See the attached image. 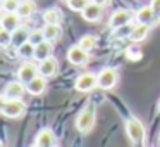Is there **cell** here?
Wrapping results in <instances>:
<instances>
[{
  "label": "cell",
  "instance_id": "1",
  "mask_svg": "<svg viewBox=\"0 0 160 147\" xmlns=\"http://www.w3.org/2000/svg\"><path fill=\"white\" fill-rule=\"evenodd\" d=\"M126 135H128V139L131 140L132 144L141 145V144L145 142V137H146L143 123L136 118H129L128 121H126Z\"/></svg>",
  "mask_w": 160,
  "mask_h": 147
},
{
  "label": "cell",
  "instance_id": "2",
  "mask_svg": "<svg viewBox=\"0 0 160 147\" xmlns=\"http://www.w3.org/2000/svg\"><path fill=\"white\" fill-rule=\"evenodd\" d=\"M95 125V107L93 104H88L76 118V128L79 133H90Z\"/></svg>",
  "mask_w": 160,
  "mask_h": 147
},
{
  "label": "cell",
  "instance_id": "3",
  "mask_svg": "<svg viewBox=\"0 0 160 147\" xmlns=\"http://www.w3.org/2000/svg\"><path fill=\"white\" fill-rule=\"evenodd\" d=\"M26 111V104L21 99H2V114L5 118H21Z\"/></svg>",
  "mask_w": 160,
  "mask_h": 147
},
{
  "label": "cell",
  "instance_id": "4",
  "mask_svg": "<svg viewBox=\"0 0 160 147\" xmlns=\"http://www.w3.org/2000/svg\"><path fill=\"white\" fill-rule=\"evenodd\" d=\"M97 78H98V88H102V90H112L117 85L119 74L114 68H103L98 73Z\"/></svg>",
  "mask_w": 160,
  "mask_h": 147
},
{
  "label": "cell",
  "instance_id": "5",
  "mask_svg": "<svg viewBox=\"0 0 160 147\" xmlns=\"http://www.w3.org/2000/svg\"><path fill=\"white\" fill-rule=\"evenodd\" d=\"M132 16H136L132 11H129V9H117V11L114 12V14L110 16V21H108V28L110 30H117L121 28V26L128 24L129 21L132 19Z\"/></svg>",
  "mask_w": 160,
  "mask_h": 147
},
{
  "label": "cell",
  "instance_id": "6",
  "mask_svg": "<svg viewBox=\"0 0 160 147\" xmlns=\"http://www.w3.org/2000/svg\"><path fill=\"white\" fill-rule=\"evenodd\" d=\"M74 87H76L78 92L86 94V92H91L95 87H98V78L95 76V74H91V73H83V74H79V76L76 78Z\"/></svg>",
  "mask_w": 160,
  "mask_h": 147
},
{
  "label": "cell",
  "instance_id": "7",
  "mask_svg": "<svg viewBox=\"0 0 160 147\" xmlns=\"http://www.w3.org/2000/svg\"><path fill=\"white\" fill-rule=\"evenodd\" d=\"M88 59H90L88 50H84L79 43H78V45H72L67 50V61H69L71 64H74V66H84V64H88Z\"/></svg>",
  "mask_w": 160,
  "mask_h": 147
},
{
  "label": "cell",
  "instance_id": "8",
  "mask_svg": "<svg viewBox=\"0 0 160 147\" xmlns=\"http://www.w3.org/2000/svg\"><path fill=\"white\" fill-rule=\"evenodd\" d=\"M24 92H26V83L18 78L16 81H9V83L5 85L2 99H21Z\"/></svg>",
  "mask_w": 160,
  "mask_h": 147
},
{
  "label": "cell",
  "instance_id": "9",
  "mask_svg": "<svg viewBox=\"0 0 160 147\" xmlns=\"http://www.w3.org/2000/svg\"><path fill=\"white\" fill-rule=\"evenodd\" d=\"M40 74V66H36V64L33 63H22L21 66H19L18 69V78L21 81H24V83H28V81H31L35 76H38Z\"/></svg>",
  "mask_w": 160,
  "mask_h": 147
},
{
  "label": "cell",
  "instance_id": "10",
  "mask_svg": "<svg viewBox=\"0 0 160 147\" xmlns=\"http://www.w3.org/2000/svg\"><path fill=\"white\" fill-rule=\"evenodd\" d=\"M45 90H47V76H43V74H38L31 81L26 83V92L31 95H42Z\"/></svg>",
  "mask_w": 160,
  "mask_h": 147
},
{
  "label": "cell",
  "instance_id": "11",
  "mask_svg": "<svg viewBox=\"0 0 160 147\" xmlns=\"http://www.w3.org/2000/svg\"><path fill=\"white\" fill-rule=\"evenodd\" d=\"M35 145L36 147H52L55 145V133L52 132L50 128H43L38 132L35 139Z\"/></svg>",
  "mask_w": 160,
  "mask_h": 147
},
{
  "label": "cell",
  "instance_id": "12",
  "mask_svg": "<svg viewBox=\"0 0 160 147\" xmlns=\"http://www.w3.org/2000/svg\"><path fill=\"white\" fill-rule=\"evenodd\" d=\"M102 11H103V7H102V5L95 4V2H90V4H88L86 7L83 9L81 16H83L84 21H88V23H95V21H98V19L102 18Z\"/></svg>",
  "mask_w": 160,
  "mask_h": 147
},
{
  "label": "cell",
  "instance_id": "13",
  "mask_svg": "<svg viewBox=\"0 0 160 147\" xmlns=\"http://www.w3.org/2000/svg\"><path fill=\"white\" fill-rule=\"evenodd\" d=\"M52 50H53L52 42H50V40H43V42H40L35 49V59L38 61V63L48 59V57H52Z\"/></svg>",
  "mask_w": 160,
  "mask_h": 147
},
{
  "label": "cell",
  "instance_id": "14",
  "mask_svg": "<svg viewBox=\"0 0 160 147\" xmlns=\"http://www.w3.org/2000/svg\"><path fill=\"white\" fill-rule=\"evenodd\" d=\"M29 35H31V30H29L28 26H18V28L12 31V45H14L16 49L21 47L24 42L29 40Z\"/></svg>",
  "mask_w": 160,
  "mask_h": 147
},
{
  "label": "cell",
  "instance_id": "15",
  "mask_svg": "<svg viewBox=\"0 0 160 147\" xmlns=\"http://www.w3.org/2000/svg\"><path fill=\"white\" fill-rule=\"evenodd\" d=\"M57 71H59V63L55 61V57H48L40 63V74H43V76H55Z\"/></svg>",
  "mask_w": 160,
  "mask_h": 147
},
{
  "label": "cell",
  "instance_id": "16",
  "mask_svg": "<svg viewBox=\"0 0 160 147\" xmlns=\"http://www.w3.org/2000/svg\"><path fill=\"white\" fill-rule=\"evenodd\" d=\"M18 26H21V16L18 12H5L2 16V28L9 30V31H14Z\"/></svg>",
  "mask_w": 160,
  "mask_h": 147
},
{
  "label": "cell",
  "instance_id": "17",
  "mask_svg": "<svg viewBox=\"0 0 160 147\" xmlns=\"http://www.w3.org/2000/svg\"><path fill=\"white\" fill-rule=\"evenodd\" d=\"M150 33V24H146V23H138V24L134 26V30H132L131 33V40L132 42H141V40H145L146 36H148Z\"/></svg>",
  "mask_w": 160,
  "mask_h": 147
},
{
  "label": "cell",
  "instance_id": "18",
  "mask_svg": "<svg viewBox=\"0 0 160 147\" xmlns=\"http://www.w3.org/2000/svg\"><path fill=\"white\" fill-rule=\"evenodd\" d=\"M155 11L152 9V5H148V7H141L138 12H136V19H138V23H146V24H152V21L155 19Z\"/></svg>",
  "mask_w": 160,
  "mask_h": 147
},
{
  "label": "cell",
  "instance_id": "19",
  "mask_svg": "<svg viewBox=\"0 0 160 147\" xmlns=\"http://www.w3.org/2000/svg\"><path fill=\"white\" fill-rule=\"evenodd\" d=\"M43 21H45V24H60L62 14L59 9H47L43 12Z\"/></svg>",
  "mask_w": 160,
  "mask_h": 147
},
{
  "label": "cell",
  "instance_id": "20",
  "mask_svg": "<svg viewBox=\"0 0 160 147\" xmlns=\"http://www.w3.org/2000/svg\"><path fill=\"white\" fill-rule=\"evenodd\" d=\"M35 11H36L35 2H31V0H22L19 9H18V14L21 16V18H31V16L35 14Z\"/></svg>",
  "mask_w": 160,
  "mask_h": 147
},
{
  "label": "cell",
  "instance_id": "21",
  "mask_svg": "<svg viewBox=\"0 0 160 147\" xmlns=\"http://www.w3.org/2000/svg\"><path fill=\"white\" fill-rule=\"evenodd\" d=\"M43 33H45V40H50V42H55L60 36V26L59 24H45L43 28Z\"/></svg>",
  "mask_w": 160,
  "mask_h": 147
},
{
  "label": "cell",
  "instance_id": "22",
  "mask_svg": "<svg viewBox=\"0 0 160 147\" xmlns=\"http://www.w3.org/2000/svg\"><path fill=\"white\" fill-rule=\"evenodd\" d=\"M35 49H36V45H35V43H31V42L28 40V42H24L21 47H18V56L24 57V59L35 57Z\"/></svg>",
  "mask_w": 160,
  "mask_h": 147
},
{
  "label": "cell",
  "instance_id": "23",
  "mask_svg": "<svg viewBox=\"0 0 160 147\" xmlns=\"http://www.w3.org/2000/svg\"><path fill=\"white\" fill-rule=\"evenodd\" d=\"M79 45L83 47L84 50H88V52H91V50L97 47V38H95L93 35H84V36H81V40H79Z\"/></svg>",
  "mask_w": 160,
  "mask_h": 147
},
{
  "label": "cell",
  "instance_id": "24",
  "mask_svg": "<svg viewBox=\"0 0 160 147\" xmlns=\"http://www.w3.org/2000/svg\"><path fill=\"white\" fill-rule=\"evenodd\" d=\"M67 7L74 12H83V9L90 4V0H66Z\"/></svg>",
  "mask_w": 160,
  "mask_h": 147
},
{
  "label": "cell",
  "instance_id": "25",
  "mask_svg": "<svg viewBox=\"0 0 160 147\" xmlns=\"http://www.w3.org/2000/svg\"><path fill=\"white\" fill-rule=\"evenodd\" d=\"M22 0H2V11L4 12H18Z\"/></svg>",
  "mask_w": 160,
  "mask_h": 147
},
{
  "label": "cell",
  "instance_id": "26",
  "mask_svg": "<svg viewBox=\"0 0 160 147\" xmlns=\"http://www.w3.org/2000/svg\"><path fill=\"white\" fill-rule=\"evenodd\" d=\"M0 43H2L4 49H7L9 45H12V31L2 28V31H0Z\"/></svg>",
  "mask_w": 160,
  "mask_h": 147
},
{
  "label": "cell",
  "instance_id": "27",
  "mask_svg": "<svg viewBox=\"0 0 160 147\" xmlns=\"http://www.w3.org/2000/svg\"><path fill=\"white\" fill-rule=\"evenodd\" d=\"M45 40V33H43V30H35V31H31V35H29V42L35 43V45H38L40 42H43Z\"/></svg>",
  "mask_w": 160,
  "mask_h": 147
},
{
  "label": "cell",
  "instance_id": "28",
  "mask_svg": "<svg viewBox=\"0 0 160 147\" xmlns=\"http://www.w3.org/2000/svg\"><path fill=\"white\" fill-rule=\"evenodd\" d=\"M132 30H134V26H131L128 23V24H124V26H121V28L115 30V36H131Z\"/></svg>",
  "mask_w": 160,
  "mask_h": 147
},
{
  "label": "cell",
  "instance_id": "29",
  "mask_svg": "<svg viewBox=\"0 0 160 147\" xmlns=\"http://www.w3.org/2000/svg\"><path fill=\"white\" fill-rule=\"evenodd\" d=\"M152 9L157 16H160V0H152Z\"/></svg>",
  "mask_w": 160,
  "mask_h": 147
},
{
  "label": "cell",
  "instance_id": "30",
  "mask_svg": "<svg viewBox=\"0 0 160 147\" xmlns=\"http://www.w3.org/2000/svg\"><path fill=\"white\" fill-rule=\"evenodd\" d=\"M91 2H95V4H98V5H102V7H105V5L108 4V0H91Z\"/></svg>",
  "mask_w": 160,
  "mask_h": 147
},
{
  "label": "cell",
  "instance_id": "31",
  "mask_svg": "<svg viewBox=\"0 0 160 147\" xmlns=\"http://www.w3.org/2000/svg\"><path fill=\"white\" fill-rule=\"evenodd\" d=\"M158 112H160V101H158Z\"/></svg>",
  "mask_w": 160,
  "mask_h": 147
},
{
  "label": "cell",
  "instance_id": "32",
  "mask_svg": "<svg viewBox=\"0 0 160 147\" xmlns=\"http://www.w3.org/2000/svg\"><path fill=\"white\" fill-rule=\"evenodd\" d=\"M158 139H160V137H158Z\"/></svg>",
  "mask_w": 160,
  "mask_h": 147
}]
</instances>
